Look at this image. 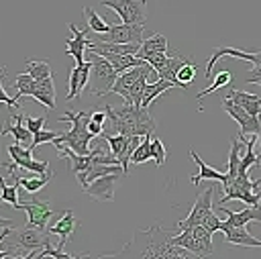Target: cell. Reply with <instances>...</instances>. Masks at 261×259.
Wrapping results in <instances>:
<instances>
[{
	"label": "cell",
	"instance_id": "obj_1",
	"mask_svg": "<svg viewBox=\"0 0 261 259\" xmlns=\"http://www.w3.org/2000/svg\"><path fill=\"white\" fill-rule=\"evenodd\" d=\"M106 116L110 120V128L114 133L120 135H128V137H145V135H153L155 133V118L151 116L149 108L143 106H133V104H124L120 108H112L110 104L104 106Z\"/></svg>",
	"mask_w": 261,
	"mask_h": 259
},
{
	"label": "cell",
	"instance_id": "obj_2",
	"mask_svg": "<svg viewBox=\"0 0 261 259\" xmlns=\"http://www.w3.org/2000/svg\"><path fill=\"white\" fill-rule=\"evenodd\" d=\"M139 235L145 239V245L141 251H137V257L143 259H177V257H194L192 251L173 245L171 243V235L167 230H163L159 224H153L149 228L139 230Z\"/></svg>",
	"mask_w": 261,
	"mask_h": 259
},
{
	"label": "cell",
	"instance_id": "obj_3",
	"mask_svg": "<svg viewBox=\"0 0 261 259\" xmlns=\"http://www.w3.org/2000/svg\"><path fill=\"white\" fill-rule=\"evenodd\" d=\"M90 116H92V112H84V110H82V112H65L63 116H59L61 122L69 120V122H71V128H69V131H63V133L57 137V141H55L53 145L63 143V145H67L69 149H73L75 153L88 155V153H90V141L94 139V135L88 131Z\"/></svg>",
	"mask_w": 261,
	"mask_h": 259
},
{
	"label": "cell",
	"instance_id": "obj_4",
	"mask_svg": "<svg viewBox=\"0 0 261 259\" xmlns=\"http://www.w3.org/2000/svg\"><path fill=\"white\" fill-rule=\"evenodd\" d=\"M173 245H179L188 251L194 253V257H208L214 253L212 247V232L204 226V224H196V226H188L181 228L179 235L171 237Z\"/></svg>",
	"mask_w": 261,
	"mask_h": 259
},
{
	"label": "cell",
	"instance_id": "obj_5",
	"mask_svg": "<svg viewBox=\"0 0 261 259\" xmlns=\"http://www.w3.org/2000/svg\"><path fill=\"white\" fill-rule=\"evenodd\" d=\"M228 200H243L247 206H261L259 179H251L249 173H239L234 182L224 186V196L220 198V206Z\"/></svg>",
	"mask_w": 261,
	"mask_h": 259
},
{
	"label": "cell",
	"instance_id": "obj_6",
	"mask_svg": "<svg viewBox=\"0 0 261 259\" xmlns=\"http://www.w3.org/2000/svg\"><path fill=\"white\" fill-rule=\"evenodd\" d=\"M92 53V51H90ZM92 71H90V77H92V94L94 96H108L116 77H118V71L112 67V63L98 55V53H92Z\"/></svg>",
	"mask_w": 261,
	"mask_h": 259
},
{
	"label": "cell",
	"instance_id": "obj_7",
	"mask_svg": "<svg viewBox=\"0 0 261 259\" xmlns=\"http://www.w3.org/2000/svg\"><path fill=\"white\" fill-rule=\"evenodd\" d=\"M8 149V155H10V163H4L8 173H12L16 167H22V169H29L37 175H43V173H49V163L47 161H37L33 159V149L31 147H22L20 143H12L6 147Z\"/></svg>",
	"mask_w": 261,
	"mask_h": 259
},
{
	"label": "cell",
	"instance_id": "obj_8",
	"mask_svg": "<svg viewBox=\"0 0 261 259\" xmlns=\"http://www.w3.org/2000/svg\"><path fill=\"white\" fill-rule=\"evenodd\" d=\"M222 108H224V112H226L232 120L239 122V126H241L239 139H241V141H245L249 135H257V137H261V120H259V116L249 114L243 106H239V104H237L234 100H230L228 96L222 98Z\"/></svg>",
	"mask_w": 261,
	"mask_h": 259
},
{
	"label": "cell",
	"instance_id": "obj_9",
	"mask_svg": "<svg viewBox=\"0 0 261 259\" xmlns=\"http://www.w3.org/2000/svg\"><path fill=\"white\" fill-rule=\"evenodd\" d=\"M100 4L112 8L126 24L147 22V0H100Z\"/></svg>",
	"mask_w": 261,
	"mask_h": 259
},
{
	"label": "cell",
	"instance_id": "obj_10",
	"mask_svg": "<svg viewBox=\"0 0 261 259\" xmlns=\"http://www.w3.org/2000/svg\"><path fill=\"white\" fill-rule=\"evenodd\" d=\"M145 39V24H110L106 33H94L92 41L104 43H143Z\"/></svg>",
	"mask_w": 261,
	"mask_h": 259
},
{
	"label": "cell",
	"instance_id": "obj_11",
	"mask_svg": "<svg viewBox=\"0 0 261 259\" xmlns=\"http://www.w3.org/2000/svg\"><path fill=\"white\" fill-rule=\"evenodd\" d=\"M100 137L110 145V151L116 155V159L120 161V165H122V169H124V173H126V171H128L130 157H133L137 145L141 143V141H139L141 137H137V135H135V137H128V135H120V133H116V135H106V133H102Z\"/></svg>",
	"mask_w": 261,
	"mask_h": 259
},
{
	"label": "cell",
	"instance_id": "obj_12",
	"mask_svg": "<svg viewBox=\"0 0 261 259\" xmlns=\"http://www.w3.org/2000/svg\"><path fill=\"white\" fill-rule=\"evenodd\" d=\"M49 243V230H43L39 226H31L27 224L18 235H16V243H14V249L18 251V255L24 259V253L22 251H39L43 249L45 245ZM27 253V255H29Z\"/></svg>",
	"mask_w": 261,
	"mask_h": 259
},
{
	"label": "cell",
	"instance_id": "obj_13",
	"mask_svg": "<svg viewBox=\"0 0 261 259\" xmlns=\"http://www.w3.org/2000/svg\"><path fill=\"white\" fill-rule=\"evenodd\" d=\"M212 196H214V188H208V190H204L202 194H198V198H196V202H194L190 214H188L184 220L177 222V228L181 230V228H188V226L202 224L204 218L212 212Z\"/></svg>",
	"mask_w": 261,
	"mask_h": 259
},
{
	"label": "cell",
	"instance_id": "obj_14",
	"mask_svg": "<svg viewBox=\"0 0 261 259\" xmlns=\"http://www.w3.org/2000/svg\"><path fill=\"white\" fill-rule=\"evenodd\" d=\"M151 69H155V67L149 65V63H143V65H137V67H130V69L118 73V77H116V82H114L110 94L122 96V98H124V104H128V102H130V92H133L135 82H137L143 73H147V71H151Z\"/></svg>",
	"mask_w": 261,
	"mask_h": 259
},
{
	"label": "cell",
	"instance_id": "obj_15",
	"mask_svg": "<svg viewBox=\"0 0 261 259\" xmlns=\"http://www.w3.org/2000/svg\"><path fill=\"white\" fill-rule=\"evenodd\" d=\"M122 173H108L102 177H96L94 182H90L86 188H82L90 198L98 200V202H112L114 200V186L118 182Z\"/></svg>",
	"mask_w": 261,
	"mask_h": 259
},
{
	"label": "cell",
	"instance_id": "obj_16",
	"mask_svg": "<svg viewBox=\"0 0 261 259\" xmlns=\"http://www.w3.org/2000/svg\"><path fill=\"white\" fill-rule=\"evenodd\" d=\"M20 210L27 212V224L39 226V228H43V230H47V222H49L51 216L55 214L53 208L49 206V202H43V200L20 202Z\"/></svg>",
	"mask_w": 261,
	"mask_h": 259
},
{
	"label": "cell",
	"instance_id": "obj_17",
	"mask_svg": "<svg viewBox=\"0 0 261 259\" xmlns=\"http://www.w3.org/2000/svg\"><path fill=\"white\" fill-rule=\"evenodd\" d=\"M90 71H92V61H84L69 71V80H67L69 90H67L65 100H75L86 90V86L90 84Z\"/></svg>",
	"mask_w": 261,
	"mask_h": 259
},
{
	"label": "cell",
	"instance_id": "obj_18",
	"mask_svg": "<svg viewBox=\"0 0 261 259\" xmlns=\"http://www.w3.org/2000/svg\"><path fill=\"white\" fill-rule=\"evenodd\" d=\"M67 29L71 31L73 37L65 41V53L71 55V57L75 59V63L80 65V63H84V53H86V49H88V45H90V39L86 37L90 29L86 27L84 31H80L73 22H67Z\"/></svg>",
	"mask_w": 261,
	"mask_h": 259
},
{
	"label": "cell",
	"instance_id": "obj_19",
	"mask_svg": "<svg viewBox=\"0 0 261 259\" xmlns=\"http://www.w3.org/2000/svg\"><path fill=\"white\" fill-rule=\"evenodd\" d=\"M220 232L224 235L226 243H230V245H239V247H261V241L255 239L245 226L226 224L224 220H220Z\"/></svg>",
	"mask_w": 261,
	"mask_h": 259
},
{
	"label": "cell",
	"instance_id": "obj_20",
	"mask_svg": "<svg viewBox=\"0 0 261 259\" xmlns=\"http://www.w3.org/2000/svg\"><path fill=\"white\" fill-rule=\"evenodd\" d=\"M75 226H77V220H75L73 212H71V210H65V212L61 214V218H59L55 224H51L47 230H49V235H57V237H59V245H57V247L63 249V247L67 245L69 237L73 235Z\"/></svg>",
	"mask_w": 261,
	"mask_h": 259
},
{
	"label": "cell",
	"instance_id": "obj_21",
	"mask_svg": "<svg viewBox=\"0 0 261 259\" xmlns=\"http://www.w3.org/2000/svg\"><path fill=\"white\" fill-rule=\"evenodd\" d=\"M0 135L4 137V135H12L14 137V143H20V145H31V141H33V133L27 128V124H24V114H14V122H10V124H4L2 128H0Z\"/></svg>",
	"mask_w": 261,
	"mask_h": 259
},
{
	"label": "cell",
	"instance_id": "obj_22",
	"mask_svg": "<svg viewBox=\"0 0 261 259\" xmlns=\"http://www.w3.org/2000/svg\"><path fill=\"white\" fill-rule=\"evenodd\" d=\"M108 173H124L122 165L116 163V165H106V163H92L86 171L77 173V182L82 188H86L90 182H94L96 177H102V175H108Z\"/></svg>",
	"mask_w": 261,
	"mask_h": 259
},
{
	"label": "cell",
	"instance_id": "obj_23",
	"mask_svg": "<svg viewBox=\"0 0 261 259\" xmlns=\"http://www.w3.org/2000/svg\"><path fill=\"white\" fill-rule=\"evenodd\" d=\"M190 157H192V159H194V163L198 165V173L190 177V182H192L194 186H198L200 182H206V179H216V182H224V179H226V173H222V171L214 169L212 165L204 163V161L198 157V153H196L194 149H190Z\"/></svg>",
	"mask_w": 261,
	"mask_h": 259
},
{
	"label": "cell",
	"instance_id": "obj_24",
	"mask_svg": "<svg viewBox=\"0 0 261 259\" xmlns=\"http://www.w3.org/2000/svg\"><path fill=\"white\" fill-rule=\"evenodd\" d=\"M55 149H57V155H59V157H63V159H67V161H69L71 171H73L75 175H77V173H82V171H86V169L92 165L90 155H80V153H75L73 149H69L67 145H63V143L55 145Z\"/></svg>",
	"mask_w": 261,
	"mask_h": 259
},
{
	"label": "cell",
	"instance_id": "obj_25",
	"mask_svg": "<svg viewBox=\"0 0 261 259\" xmlns=\"http://www.w3.org/2000/svg\"><path fill=\"white\" fill-rule=\"evenodd\" d=\"M226 96L230 100H234L239 106H243L249 114L259 116V112H261V96L251 94V92H243V90H234V88H230Z\"/></svg>",
	"mask_w": 261,
	"mask_h": 259
},
{
	"label": "cell",
	"instance_id": "obj_26",
	"mask_svg": "<svg viewBox=\"0 0 261 259\" xmlns=\"http://www.w3.org/2000/svg\"><path fill=\"white\" fill-rule=\"evenodd\" d=\"M186 63H190L188 57H184L179 51H169V57H167L165 65H163L157 73H159V77L169 80V82H173L175 86H179V82H177V71H179V67L186 65Z\"/></svg>",
	"mask_w": 261,
	"mask_h": 259
},
{
	"label": "cell",
	"instance_id": "obj_27",
	"mask_svg": "<svg viewBox=\"0 0 261 259\" xmlns=\"http://www.w3.org/2000/svg\"><path fill=\"white\" fill-rule=\"evenodd\" d=\"M92 53H94V51H92ZM98 55L106 57L118 73H122V71H126V69H130V67H137V65L147 63V61L141 59L139 55H122V53H110V51H98Z\"/></svg>",
	"mask_w": 261,
	"mask_h": 259
},
{
	"label": "cell",
	"instance_id": "obj_28",
	"mask_svg": "<svg viewBox=\"0 0 261 259\" xmlns=\"http://www.w3.org/2000/svg\"><path fill=\"white\" fill-rule=\"evenodd\" d=\"M222 212L226 214V224H237V226H245L249 224L251 220H257L261 222V206H247L245 210L241 212H232V210H226L222 208Z\"/></svg>",
	"mask_w": 261,
	"mask_h": 259
},
{
	"label": "cell",
	"instance_id": "obj_29",
	"mask_svg": "<svg viewBox=\"0 0 261 259\" xmlns=\"http://www.w3.org/2000/svg\"><path fill=\"white\" fill-rule=\"evenodd\" d=\"M33 98L37 102H41L43 106H47L49 110L55 108V84H53V75L47 77V80L37 82V88H35Z\"/></svg>",
	"mask_w": 261,
	"mask_h": 259
},
{
	"label": "cell",
	"instance_id": "obj_30",
	"mask_svg": "<svg viewBox=\"0 0 261 259\" xmlns=\"http://www.w3.org/2000/svg\"><path fill=\"white\" fill-rule=\"evenodd\" d=\"M171 88H175V84H173V82H169V80H163V77H159L157 82H149V84L145 86L141 106H143V108H149V106L155 102V98H157V96H161L165 90H171Z\"/></svg>",
	"mask_w": 261,
	"mask_h": 259
},
{
	"label": "cell",
	"instance_id": "obj_31",
	"mask_svg": "<svg viewBox=\"0 0 261 259\" xmlns=\"http://www.w3.org/2000/svg\"><path fill=\"white\" fill-rule=\"evenodd\" d=\"M228 169H226V179L222 182V188L228 186L230 182H234V177L239 175V165H241V139H232L230 141V151H228Z\"/></svg>",
	"mask_w": 261,
	"mask_h": 259
},
{
	"label": "cell",
	"instance_id": "obj_32",
	"mask_svg": "<svg viewBox=\"0 0 261 259\" xmlns=\"http://www.w3.org/2000/svg\"><path fill=\"white\" fill-rule=\"evenodd\" d=\"M10 175H12V179H14L20 188H24L29 194H35V192H39L41 188H45V186H47V182L53 177V171L43 173V175H37V177H18L14 171H12Z\"/></svg>",
	"mask_w": 261,
	"mask_h": 259
},
{
	"label": "cell",
	"instance_id": "obj_33",
	"mask_svg": "<svg viewBox=\"0 0 261 259\" xmlns=\"http://www.w3.org/2000/svg\"><path fill=\"white\" fill-rule=\"evenodd\" d=\"M155 51H167V39H165V35H161V33H153L151 37L143 39L141 49H139V53H137V55L143 59L145 55L155 53Z\"/></svg>",
	"mask_w": 261,
	"mask_h": 259
},
{
	"label": "cell",
	"instance_id": "obj_34",
	"mask_svg": "<svg viewBox=\"0 0 261 259\" xmlns=\"http://www.w3.org/2000/svg\"><path fill=\"white\" fill-rule=\"evenodd\" d=\"M35 88H37V80L31 75V73H18L16 80H14V98L20 102L22 96H31L35 94Z\"/></svg>",
	"mask_w": 261,
	"mask_h": 259
},
{
	"label": "cell",
	"instance_id": "obj_35",
	"mask_svg": "<svg viewBox=\"0 0 261 259\" xmlns=\"http://www.w3.org/2000/svg\"><path fill=\"white\" fill-rule=\"evenodd\" d=\"M27 73H31L37 82L47 80V77L53 75L51 65H49V61H45V59H35V61L31 59V61H27Z\"/></svg>",
	"mask_w": 261,
	"mask_h": 259
},
{
	"label": "cell",
	"instance_id": "obj_36",
	"mask_svg": "<svg viewBox=\"0 0 261 259\" xmlns=\"http://www.w3.org/2000/svg\"><path fill=\"white\" fill-rule=\"evenodd\" d=\"M90 159H92V163H106V165H116V163H120L118 159H116V155L110 151V145L106 147V145H98V147H94V149H90Z\"/></svg>",
	"mask_w": 261,
	"mask_h": 259
},
{
	"label": "cell",
	"instance_id": "obj_37",
	"mask_svg": "<svg viewBox=\"0 0 261 259\" xmlns=\"http://www.w3.org/2000/svg\"><path fill=\"white\" fill-rule=\"evenodd\" d=\"M18 184L14 182L12 186H6L4 184V177L0 175V202H8L12 208H20V202H18Z\"/></svg>",
	"mask_w": 261,
	"mask_h": 259
},
{
	"label": "cell",
	"instance_id": "obj_38",
	"mask_svg": "<svg viewBox=\"0 0 261 259\" xmlns=\"http://www.w3.org/2000/svg\"><path fill=\"white\" fill-rule=\"evenodd\" d=\"M84 14H86V22H88V29H90L92 33H106V31L110 29V24L104 20V16L96 14V12H94V8H90V6H84Z\"/></svg>",
	"mask_w": 261,
	"mask_h": 259
},
{
	"label": "cell",
	"instance_id": "obj_39",
	"mask_svg": "<svg viewBox=\"0 0 261 259\" xmlns=\"http://www.w3.org/2000/svg\"><path fill=\"white\" fill-rule=\"evenodd\" d=\"M230 82H232V73L230 71H226V69H222V71H218L216 75H214V80H212V84L206 88V90H202L200 94H198V100H202L204 96H208V94H212V92H216L218 88H224V86H230Z\"/></svg>",
	"mask_w": 261,
	"mask_h": 259
},
{
	"label": "cell",
	"instance_id": "obj_40",
	"mask_svg": "<svg viewBox=\"0 0 261 259\" xmlns=\"http://www.w3.org/2000/svg\"><path fill=\"white\" fill-rule=\"evenodd\" d=\"M151 159V135H145L143 141L137 145L133 157H130V163L133 165H139V163H145Z\"/></svg>",
	"mask_w": 261,
	"mask_h": 259
},
{
	"label": "cell",
	"instance_id": "obj_41",
	"mask_svg": "<svg viewBox=\"0 0 261 259\" xmlns=\"http://www.w3.org/2000/svg\"><path fill=\"white\" fill-rule=\"evenodd\" d=\"M196 63H186V65H181L179 67V71H177V82H179V88H184V90H188L190 86H192V82H194V77H196Z\"/></svg>",
	"mask_w": 261,
	"mask_h": 259
},
{
	"label": "cell",
	"instance_id": "obj_42",
	"mask_svg": "<svg viewBox=\"0 0 261 259\" xmlns=\"http://www.w3.org/2000/svg\"><path fill=\"white\" fill-rule=\"evenodd\" d=\"M151 157L155 159L157 167H163V163L167 159V147L163 145V141L159 137H151Z\"/></svg>",
	"mask_w": 261,
	"mask_h": 259
},
{
	"label": "cell",
	"instance_id": "obj_43",
	"mask_svg": "<svg viewBox=\"0 0 261 259\" xmlns=\"http://www.w3.org/2000/svg\"><path fill=\"white\" fill-rule=\"evenodd\" d=\"M61 133H55V131H45V128H41L39 133H35L33 135V141H31V149L35 151L39 145H43V143H55L57 141V137H59Z\"/></svg>",
	"mask_w": 261,
	"mask_h": 259
},
{
	"label": "cell",
	"instance_id": "obj_44",
	"mask_svg": "<svg viewBox=\"0 0 261 259\" xmlns=\"http://www.w3.org/2000/svg\"><path fill=\"white\" fill-rule=\"evenodd\" d=\"M167 57H169V51H155V53H149V55H145L143 59H145L149 65H153V67L159 71V69L165 65Z\"/></svg>",
	"mask_w": 261,
	"mask_h": 259
},
{
	"label": "cell",
	"instance_id": "obj_45",
	"mask_svg": "<svg viewBox=\"0 0 261 259\" xmlns=\"http://www.w3.org/2000/svg\"><path fill=\"white\" fill-rule=\"evenodd\" d=\"M4 73H6V69H4V65H2V67H0V102H4L8 108H20V102H18L16 98H10V96L6 94V90H4V86H2Z\"/></svg>",
	"mask_w": 261,
	"mask_h": 259
},
{
	"label": "cell",
	"instance_id": "obj_46",
	"mask_svg": "<svg viewBox=\"0 0 261 259\" xmlns=\"http://www.w3.org/2000/svg\"><path fill=\"white\" fill-rule=\"evenodd\" d=\"M45 116H37V118H33V116H27L24 114V124H27V128L35 135V133H39L41 128H43V124H45Z\"/></svg>",
	"mask_w": 261,
	"mask_h": 259
},
{
	"label": "cell",
	"instance_id": "obj_47",
	"mask_svg": "<svg viewBox=\"0 0 261 259\" xmlns=\"http://www.w3.org/2000/svg\"><path fill=\"white\" fill-rule=\"evenodd\" d=\"M210 232H216V230H220V220H218V216L214 214V212H210L206 218H204V222H202Z\"/></svg>",
	"mask_w": 261,
	"mask_h": 259
},
{
	"label": "cell",
	"instance_id": "obj_48",
	"mask_svg": "<svg viewBox=\"0 0 261 259\" xmlns=\"http://www.w3.org/2000/svg\"><path fill=\"white\" fill-rule=\"evenodd\" d=\"M245 82H247V84H257V86H261V61L253 67V71H249V73L245 75Z\"/></svg>",
	"mask_w": 261,
	"mask_h": 259
},
{
	"label": "cell",
	"instance_id": "obj_49",
	"mask_svg": "<svg viewBox=\"0 0 261 259\" xmlns=\"http://www.w3.org/2000/svg\"><path fill=\"white\" fill-rule=\"evenodd\" d=\"M104 124H100V122H96V120H92V116H90V122H88V131L94 135V137H100L104 131Z\"/></svg>",
	"mask_w": 261,
	"mask_h": 259
},
{
	"label": "cell",
	"instance_id": "obj_50",
	"mask_svg": "<svg viewBox=\"0 0 261 259\" xmlns=\"http://www.w3.org/2000/svg\"><path fill=\"white\" fill-rule=\"evenodd\" d=\"M106 110H96V112H92V120H96V122H100V124H104L106 122Z\"/></svg>",
	"mask_w": 261,
	"mask_h": 259
}]
</instances>
